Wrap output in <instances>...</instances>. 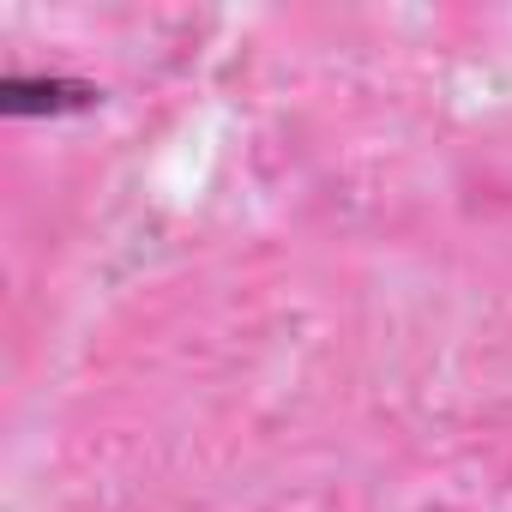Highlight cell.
Here are the masks:
<instances>
[{"instance_id": "obj_1", "label": "cell", "mask_w": 512, "mask_h": 512, "mask_svg": "<svg viewBox=\"0 0 512 512\" xmlns=\"http://www.w3.org/2000/svg\"><path fill=\"white\" fill-rule=\"evenodd\" d=\"M103 91L85 85V79H25L13 73L0 85V109L7 115H79V109H97Z\"/></svg>"}]
</instances>
